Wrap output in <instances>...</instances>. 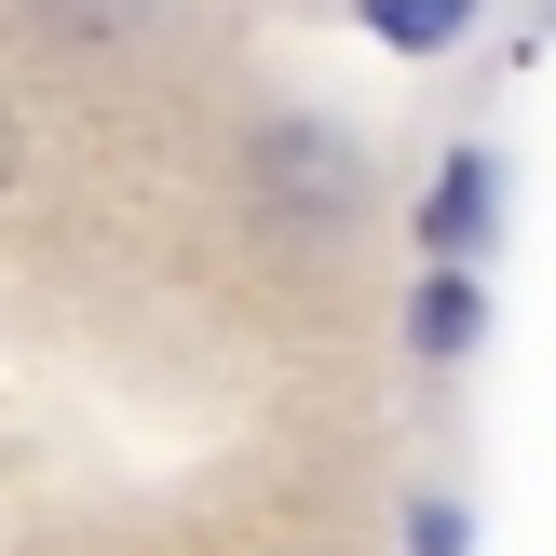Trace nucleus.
I'll return each mask as SVG.
<instances>
[{"label": "nucleus", "instance_id": "obj_5", "mask_svg": "<svg viewBox=\"0 0 556 556\" xmlns=\"http://www.w3.org/2000/svg\"><path fill=\"white\" fill-rule=\"evenodd\" d=\"M0 177H14V123H0Z\"/></svg>", "mask_w": 556, "mask_h": 556}, {"label": "nucleus", "instance_id": "obj_3", "mask_svg": "<svg viewBox=\"0 0 556 556\" xmlns=\"http://www.w3.org/2000/svg\"><path fill=\"white\" fill-rule=\"evenodd\" d=\"M476 286H462V271H434V286H421V353H476Z\"/></svg>", "mask_w": 556, "mask_h": 556}, {"label": "nucleus", "instance_id": "obj_4", "mask_svg": "<svg viewBox=\"0 0 556 556\" xmlns=\"http://www.w3.org/2000/svg\"><path fill=\"white\" fill-rule=\"evenodd\" d=\"M407 543H421V556H462V503H421V516H407Z\"/></svg>", "mask_w": 556, "mask_h": 556}, {"label": "nucleus", "instance_id": "obj_2", "mask_svg": "<svg viewBox=\"0 0 556 556\" xmlns=\"http://www.w3.org/2000/svg\"><path fill=\"white\" fill-rule=\"evenodd\" d=\"M462 14H476V0H367V27L394 54H434V41H462Z\"/></svg>", "mask_w": 556, "mask_h": 556}, {"label": "nucleus", "instance_id": "obj_1", "mask_svg": "<svg viewBox=\"0 0 556 556\" xmlns=\"http://www.w3.org/2000/svg\"><path fill=\"white\" fill-rule=\"evenodd\" d=\"M489 204H503V177H489V150H462L448 177H434V204H421V258L462 271V258L489 244Z\"/></svg>", "mask_w": 556, "mask_h": 556}]
</instances>
